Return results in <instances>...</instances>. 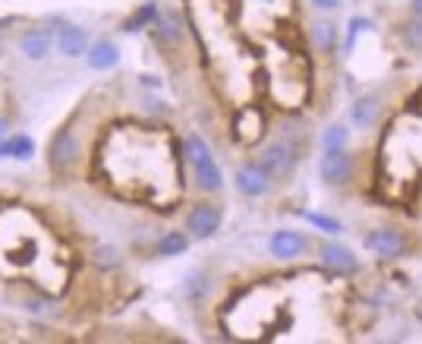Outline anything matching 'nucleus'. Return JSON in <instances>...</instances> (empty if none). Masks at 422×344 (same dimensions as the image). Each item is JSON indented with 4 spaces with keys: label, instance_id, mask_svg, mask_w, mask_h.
<instances>
[{
    "label": "nucleus",
    "instance_id": "f257e3e1",
    "mask_svg": "<svg viewBox=\"0 0 422 344\" xmlns=\"http://www.w3.org/2000/svg\"><path fill=\"white\" fill-rule=\"evenodd\" d=\"M318 171H322L325 184L340 186V184H350L353 161H350V155H346L344 148H328V152L322 155V165H318Z\"/></svg>",
    "mask_w": 422,
    "mask_h": 344
},
{
    "label": "nucleus",
    "instance_id": "f03ea898",
    "mask_svg": "<svg viewBox=\"0 0 422 344\" xmlns=\"http://www.w3.org/2000/svg\"><path fill=\"white\" fill-rule=\"evenodd\" d=\"M236 190L249 199H258L271 190V174L265 171L262 161H258V165H243L240 171H236Z\"/></svg>",
    "mask_w": 422,
    "mask_h": 344
},
{
    "label": "nucleus",
    "instance_id": "7ed1b4c3",
    "mask_svg": "<svg viewBox=\"0 0 422 344\" xmlns=\"http://www.w3.org/2000/svg\"><path fill=\"white\" fill-rule=\"evenodd\" d=\"M186 227H189V234L193 237H199V240H208L211 234H217V227H221V208L217 206H195L193 212L186 215Z\"/></svg>",
    "mask_w": 422,
    "mask_h": 344
},
{
    "label": "nucleus",
    "instance_id": "20e7f679",
    "mask_svg": "<svg viewBox=\"0 0 422 344\" xmlns=\"http://www.w3.org/2000/svg\"><path fill=\"white\" fill-rule=\"evenodd\" d=\"M262 165L271 177H284V174L294 171L296 165V155H294V146L287 143H271L268 148L262 152Z\"/></svg>",
    "mask_w": 422,
    "mask_h": 344
},
{
    "label": "nucleus",
    "instance_id": "39448f33",
    "mask_svg": "<svg viewBox=\"0 0 422 344\" xmlns=\"http://www.w3.org/2000/svg\"><path fill=\"white\" fill-rule=\"evenodd\" d=\"M47 155H51V165H54V167H60V171H64V167H70L73 161H76V155H79L76 133H73V130H60V133H54Z\"/></svg>",
    "mask_w": 422,
    "mask_h": 344
},
{
    "label": "nucleus",
    "instance_id": "423d86ee",
    "mask_svg": "<svg viewBox=\"0 0 422 344\" xmlns=\"http://www.w3.org/2000/svg\"><path fill=\"white\" fill-rule=\"evenodd\" d=\"M54 45H57V51L64 54V57H83V54H88V35H85V29L70 25V23H64L57 29Z\"/></svg>",
    "mask_w": 422,
    "mask_h": 344
},
{
    "label": "nucleus",
    "instance_id": "0eeeda50",
    "mask_svg": "<svg viewBox=\"0 0 422 344\" xmlns=\"http://www.w3.org/2000/svg\"><path fill=\"white\" fill-rule=\"evenodd\" d=\"M369 247L372 253L381 256V259H397L400 253H404V237H400L397 231H391V227H381V231H372L369 234Z\"/></svg>",
    "mask_w": 422,
    "mask_h": 344
},
{
    "label": "nucleus",
    "instance_id": "6e6552de",
    "mask_svg": "<svg viewBox=\"0 0 422 344\" xmlns=\"http://www.w3.org/2000/svg\"><path fill=\"white\" fill-rule=\"evenodd\" d=\"M268 247H271V256H275V259H296V256L306 249V237L296 231H275Z\"/></svg>",
    "mask_w": 422,
    "mask_h": 344
},
{
    "label": "nucleus",
    "instance_id": "1a4fd4ad",
    "mask_svg": "<svg viewBox=\"0 0 422 344\" xmlns=\"http://www.w3.org/2000/svg\"><path fill=\"white\" fill-rule=\"evenodd\" d=\"M322 259H325V266H328L331 272H337V275H353V272H359L356 256H353L346 247L328 244V247L322 249Z\"/></svg>",
    "mask_w": 422,
    "mask_h": 344
},
{
    "label": "nucleus",
    "instance_id": "9d476101",
    "mask_svg": "<svg viewBox=\"0 0 422 344\" xmlns=\"http://www.w3.org/2000/svg\"><path fill=\"white\" fill-rule=\"evenodd\" d=\"M51 35H47L44 29H29L23 38H19V51H23V57L29 60H44L47 54H51Z\"/></svg>",
    "mask_w": 422,
    "mask_h": 344
},
{
    "label": "nucleus",
    "instance_id": "9b49d317",
    "mask_svg": "<svg viewBox=\"0 0 422 344\" xmlns=\"http://www.w3.org/2000/svg\"><path fill=\"white\" fill-rule=\"evenodd\" d=\"M85 60H88V66H92V70H111V66L120 64V51H117V45L104 38V42L88 45Z\"/></svg>",
    "mask_w": 422,
    "mask_h": 344
},
{
    "label": "nucleus",
    "instance_id": "f8f14e48",
    "mask_svg": "<svg viewBox=\"0 0 422 344\" xmlns=\"http://www.w3.org/2000/svg\"><path fill=\"white\" fill-rule=\"evenodd\" d=\"M193 174H195L199 190H205V193H217L224 186V174L215 158H205V161H199V165H193Z\"/></svg>",
    "mask_w": 422,
    "mask_h": 344
},
{
    "label": "nucleus",
    "instance_id": "ddd939ff",
    "mask_svg": "<svg viewBox=\"0 0 422 344\" xmlns=\"http://www.w3.org/2000/svg\"><path fill=\"white\" fill-rule=\"evenodd\" d=\"M32 155H35V143H32L29 136H23V133H16V136H6L4 143H0V158L29 161Z\"/></svg>",
    "mask_w": 422,
    "mask_h": 344
},
{
    "label": "nucleus",
    "instance_id": "4468645a",
    "mask_svg": "<svg viewBox=\"0 0 422 344\" xmlns=\"http://www.w3.org/2000/svg\"><path fill=\"white\" fill-rule=\"evenodd\" d=\"M155 35H158V42H176L180 38V16L176 13H158L155 16Z\"/></svg>",
    "mask_w": 422,
    "mask_h": 344
},
{
    "label": "nucleus",
    "instance_id": "2eb2a0df",
    "mask_svg": "<svg viewBox=\"0 0 422 344\" xmlns=\"http://www.w3.org/2000/svg\"><path fill=\"white\" fill-rule=\"evenodd\" d=\"M189 249V237L183 231H167L164 237L158 240V253L161 256H180Z\"/></svg>",
    "mask_w": 422,
    "mask_h": 344
},
{
    "label": "nucleus",
    "instance_id": "dca6fc26",
    "mask_svg": "<svg viewBox=\"0 0 422 344\" xmlns=\"http://www.w3.org/2000/svg\"><path fill=\"white\" fill-rule=\"evenodd\" d=\"M375 114H378V101L375 98H359L356 107H353V124L356 126H372L375 124Z\"/></svg>",
    "mask_w": 422,
    "mask_h": 344
},
{
    "label": "nucleus",
    "instance_id": "f3484780",
    "mask_svg": "<svg viewBox=\"0 0 422 344\" xmlns=\"http://www.w3.org/2000/svg\"><path fill=\"white\" fill-rule=\"evenodd\" d=\"M205 158H215L208 143L202 136H195V133H189L186 136V161L189 165H199V161H205Z\"/></svg>",
    "mask_w": 422,
    "mask_h": 344
},
{
    "label": "nucleus",
    "instance_id": "a211bd4d",
    "mask_svg": "<svg viewBox=\"0 0 422 344\" xmlns=\"http://www.w3.org/2000/svg\"><path fill=\"white\" fill-rule=\"evenodd\" d=\"M303 218L309 221L312 227H318V231H325V234H340V231H344V225H340L337 218H328V215H322V212H306Z\"/></svg>",
    "mask_w": 422,
    "mask_h": 344
},
{
    "label": "nucleus",
    "instance_id": "6ab92c4d",
    "mask_svg": "<svg viewBox=\"0 0 422 344\" xmlns=\"http://www.w3.org/2000/svg\"><path fill=\"white\" fill-rule=\"evenodd\" d=\"M95 266L111 272V268H120V253L114 247H98L95 249Z\"/></svg>",
    "mask_w": 422,
    "mask_h": 344
},
{
    "label": "nucleus",
    "instance_id": "aec40b11",
    "mask_svg": "<svg viewBox=\"0 0 422 344\" xmlns=\"http://www.w3.org/2000/svg\"><path fill=\"white\" fill-rule=\"evenodd\" d=\"M155 16H158V6H155V4H145V6H142V10L135 13V16L126 23V32H135V29H139V25L155 23Z\"/></svg>",
    "mask_w": 422,
    "mask_h": 344
},
{
    "label": "nucleus",
    "instance_id": "412c9836",
    "mask_svg": "<svg viewBox=\"0 0 422 344\" xmlns=\"http://www.w3.org/2000/svg\"><path fill=\"white\" fill-rule=\"evenodd\" d=\"M312 35H315V42L322 45V48H331L334 38H337V29L334 25H328V23H318V25H312Z\"/></svg>",
    "mask_w": 422,
    "mask_h": 344
},
{
    "label": "nucleus",
    "instance_id": "4be33fe9",
    "mask_svg": "<svg viewBox=\"0 0 422 344\" xmlns=\"http://www.w3.org/2000/svg\"><path fill=\"white\" fill-rule=\"evenodd\" d=\"M325 146L328 148H344L346 146V130L344 126H331V130L325 133Z\"/></svg>",
    "mask_w": 422,
    "mask_h": 344
},
{
    "label": "nucleus",
    "instance_id": "5701e85b",
    "mask_svg": "<svg viewBox=\"0 0 422 344\" xmlns=\"http://www.w3.org/2000/svg\"><path fill=\"white\" fill-rule=\"evenodd\" d=\"M406 42H410L413 48H422V23L410 25V32H406Z\"/></svg>",
    "mask_w": 422,
    "mask_h": 344
},
{
    "label": "nucleus",
    "instance_id": "b1692460",
    "mask_svg": "<svg viewBox=\"0 0 422 344\" xmlns=\"http://www.w3.org/2000/svg\"><path fill=\"white\" fill-rule=\"evenodd\" d=\"M202 287H205V285H202V278H199V275H193V278H189V285H186V291H189V297H199Z\"/></svg>",
    "mask_w": 422,
    "mask_h": 344
},
{
    "label": "nucleus",
    "instance_id": "393cba45",
    "mask_svg": "<svg viewBox=\"0 0 422 344\" xmlns=\"http://www.w3.org/2000/svg\"><path fill=\"white\" fill-rule=\"evenodd\" d=\"M312 4H315L318 10H337L340 0H312Z\"/></svg>",
    "mask_w": 422,
    "mask_h": 344
},
{
    "label": "nucleus",
    "instance_id": "a878e982",
    "mask_svg": "<svg viewBox=\"0 0 422 344\" xmlns=\"http://www.w3.org/2000/svg\"><path fill=\"white\" fill-rule=\"evenodd\" d=\"M6 136H10V120H6V117H0V143H4Z\"/></svg>",
    "mask_w": 422,
    "mask_h": 344
},
{
    "label": "nucleus",
    "instance_id": "bb28decb",
    "mask_svg": "<svg viewBox=\"0 0 422 344\" xmlns=\"http://www.w3.org/2000/svg\"><path fill=\"white\" fill-rule=\"evenodd\" d=\"M413 13H419L422 16V0H413Z\"/></svg>",
    "mask_w": 422,
    "mask_h": 344
}]
</instances>
